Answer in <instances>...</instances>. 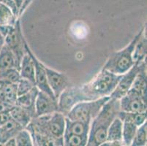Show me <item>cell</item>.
Returning <instances> with one entry per match:
<instances>
[{"mask_svg": "<svg viewBox=\"0 0 147 146\" xmlns=\"http://www.w3.org/2000/svg\"><path fill=\"white\" fill-rule=\"evenodd\" d=\"M120 111L119 100L111 98L92 119L88 135L87 146H100L106 140L107 132Z\"/></svg>", "mask_w": 147, "mask_h": 146, "instance_id": "6da1fadb", "label": "cell"}, {"mask_svg": "<svg viewBox=\"0 0 147 146\" xmlns=\"http://www.w3.org/2000/svg\"><path fill=\"white\" fill-rule=\"evenodd\" d=\"M121 77V75L114 74L102 68L89 82L81 85V88L89 100L110 96Z\"/></svg>", "mask_w": 147, "mask_h": 146, "instance_id": "7a4b0ae2", "label": "cell"}, {"mask_svg": "<svg viewBox=\"0 0 147 146\" xmlns=\"http://www.w3.org/2000/svg\"><path fill=\"white\" fill-rule=\"evenodd\" d=\"M145 31L146 26H144L125 48L111 53L102 68L117 75H122L127 72L135 64L133 58V51L139 38Z\"/></svg>", "mask_w": 147, "mask_h": 146, "instance_id": "3957f363", "label": "cell"}, {"mask_svg": "<svg viewBox=\"0 0 147 146\" xmlns=\"http://www.w3.org/2000/svg\"><path fill=\"white\" fill-rule=\"evenodd\" d=\"M110 99V96H104L97 100L78 103L66 115V117L70 120L91 122L92 119L98 114L102 106Z\"/></svg>", "mask_w": 147, "mask_h": 146, "instance_id": "277c9868", "label": "cell"}, {"mask_svg": "<svg viewBox=\"0 0 147 146\" xmlns=\"http://www.w3.org/2000/svg\"><path fill=\"white\" fill-rule=\"evenodd\" d=\"M89 101L81 86H68L57 98L59 112L65 116L78 103Z\"/></svg>", "mask_w": 147, "mask_h": 146, "instance_id": "5b68a950", "label": "cell"}, {"mask_svg": "<svg viewBox=\"0 0 147 146\" xmlns=\"http://www.w3.org/2000/svg\"><path fill=\"white\" fill-rule=\"evenodd\" d=\"M5 45L13 51L21 63L23 56L26 53L25 45L26 41L24 37L19 19L17 20L16 24L12 26L5 37Z\"/></svg>", "mask_w": 147, "mask_h": 146, "instance_id": "8992f818", "label": "cell"}, {"mask_svg": "<svg viewBox=\"0 0 147 146\" xmlns=\"http://www.w3.org/2000/svg\"><path fill=\"white\" fill-rule=\"evenodd\" d=\"M146 60L141 62H136L127 72L121 75V77L116 86L113 92L110 95V97L115 100H120L123 96H125L133 85L135 79L139 71L141 70L143 63Z\"/></svg>", "mask_w": 147, "mask_h": 146, "instance_id": "52a82bcc", "label": "cell"}, {"mask_svg": "<svg viewBox=\"0 0 147 146\" xmlns=\"http://www.w3.org/2000/svg\"><path fill=\"white\" fill-rule=\"evenodd\" d=\"M25 49H26V51L32 58L33 61H34V67H35V73H34V85H35V86L39 89V91H41V92H44V93L47 94H49L51 97L57 99L54 96V95H53L52 91L51 90L49 83H48L47 76H46V72H45V67H44V64L41 62L34 56L32 51L31 50L27 42L25 45Z\"/></svg>", "mask_w": 147, "mask_h": 146, "instance_id": "ba28073f", "label": "cell"}, {"mask_svg": "<svg viewBox=\"0 0 147 146\" xmlns=\"http://www.w3.org/2000/svg\"><path fill=\"white\" fill-rule=\"evenodd\" d=\"M119 100L120 110L131 112H146L147 100L130 89Z\"/></svg>", "mask_w": 147, "mask_h": 146, "instance_id": "9c48e42d", "label": "cell"}, {"mask_svg": "<svg viewBox=\"0 0 147 146\" xmlns=\"http://www.w3.org/2000/svg\"><path fill=\"white\" fill-rule=\"evenodd\" d=\"M48 83L56 98H58L61 92L69 86V80L62 72H57L44 64Z\"/></svg>", "mask_w": 147, "mask_h": 146, "instance_id": "30bf717a", "label": "cell"}, {"mask_svg": "<svg viewBox=\"0 0 147 146\" xmlns=\"http://www.w3.org/2000/svg\"><path fill=\"white\" fill-rule=\"evenodd\" d=\"M35 117L50 115L59 111L57 100L47 94L39 91L34 104Z\"/></svg>", "mask_w": 147, "mask_h": 146, "instance_id": "8fae6325", "label": "cell"}, {"mask_svg": "<svg viewBox=\"0 0 147 146\" xmlns=\"http://www.w3.org/2000/svg\"><path fill=\"white\" fill-rule=\"evenodd\" d=\"M17 97L16 84L0 80V102L12 107L16 104Z\"/></svg>", "mask_w": 147, "mask_h": 146, "instance_id": "7c38bea8", "label": "cell"}, {"mask_svg": "<svg viewBox=\"0 0 147 146\" xmlns=\"http://www.w3.org/2000/svg\"><path fill=\"white\" fill-rule=\"evenodd\" d=\"M22 129L24 127L15 121L12 118L5 124L0 126V145H4L9 139L16 136Z\"/></svg>", "mask_w": 147, "mask_h": 146, "instance_id": "4fadbf2b", "label": "cell"}, {"mask_svg": "<svg viewBox=\"0 0 147 146\" xmlns=\"http://www.w3.org/2000/svg\"><path fill=\"white\" fill-rule=\"evenodd\" d=\"M10 115L12 118L22 127L25 128L33 118L34 115L29 110L15 104L10 108Z\"/></svg>", "mask_w": 147, "mask_h": 146, "instance_id": "5bb4252c", "label": "cell"}, {"mask_svg": "<svg viewBox=\"0 0 147 146\" xmlns=\"http://www.w3.org/2000/svg\"><path fill=\"white\" fill-rule=\"evenodd\" d=\"M20 61L16 55L6 45L0 50V70L16 68L19 69Z\"/></svg>", "mask_w": 147, "mask_h": 146, "instance_id": "9a60e30c", "label": "cell"}, {"mask_svg": "<svg viewBox=\"0 0 147 146\" xmlns=\"http://www.w3.org/2000/svg\"><path fill=\"white\" fill-rule=\"evenodd\" d=\"M146 81V61H145L143 63L141 70L138 73L130 88V90L138 94L145 100L147 98Z\"/></svg>", "mask_w": 147, "mask_h": 146, "instance_id": "2e32d148", "label": "cell"}, {"mask_svg": "<svg viewBox=\"0 0 147 146\" xmlns=\"http://www.w3.org/2000/svg\"><path fill=\"white\" fill-rule=\"evenodd\" d=\"M91 122L82 121V120H73L65 118V132L74 135L88 136L90 128Z\"/></svg>", "mask_w": 147, "mask_h": 146, "instance_id": "e0dca14e", "label": "cell"}, {"mask_svg": "<svg viewBox=\"0 0 147 146\" xmlns=\"http://www.w3.org/2000/svg\"><path fill=\"white\" fill-rule=\"evenodd\" d=\"M19 72L21 78L27 79L34 84V64L32 58L26 51L20 63Z\"/></svg>", "mask_w": 147, "mask_h": 146, "instance_id": "ac0fdd59", "label": "cell"}, {"mask_svg": "<svg viewBox=\"0 0 147 146\" xmlns=\"http://www.w3.org/2000/svg\"><path fill=\"white\" fill-rule=\"evenodd\" d=\"M38 92H39V89L36 86H34L28 93L18 96L16 104L18 105V106L22 107V108L29 110L35 116L34 104H35V100Z\"/></svg>", "mask_w": 147, "mask_h": 146, "instance_id": "d6986e66", "label": "cell"}, {"mask_svg": "<svg viewBox=\"0 0 147 146\" xmlns=\"http://www.w3.org/2000/svg\"><path fill=\"white\" fill-rule=\"evenodd\" d=\"M122 120L118 116L115 118L108 127L105 141L122 142Z\"/></svg>", "mask_w": 147, "mask_h": 146, "instance_id": "ffe728a7", "label": "cell"}, {"mask_svg": "<svg viewBox=\"0 0 147 146\" xmlns=\"http://www.w3.org/2000/svg\"><path fill=\"white\" fill-rule=\"evenodd\" d=\"M118 117L122 120V122L132 123L139 126L146 121L147 114L146 112H131L120 110L118 113Z\"/></svg>", "mask_w": 147, "mask_h": 146, "instance_id": "44dd1931", "label": "cell"}, {"mask_svg": "<svg viewBox=\"0 0 147 146\" xmlns=\"http://www.w3.org/2000/svg\"><path fill=\"white\" fill-rule=\"evenodd\" d=\"M18 17L5 4L0 2V26H14Z\"/></svg>", "mask_w": 147, "mask_h": 146, "instance_id": "7402d4cb", "label": "cell"}, {"mask_svg": "<svg viewBox=\"0 0 147 146\" xmlns=\"http://www.w3.org/2000/svg\"><path fill=\"white\" fill-rule=\"evenodd\" d=\"M145 32L142 34L135 47L133 53V58L135 63L141 62L146 59V37Z\"/></svg>", "mask_w": 147, "mask_h": 146, "instance_id": "603a6c76", "label": "cell"}, {"mask_svg": "<svg viewBox=\"0 0 147 146\" xmlns=\"http://www.w3.org/2000/svg\"><path fill=\"white\" fill-rule=\"evenodd\" d=\"M88 136L74 135L65 132L63 135V145L65 146H86Z\"/></svg>", "mask_w": 147, "mask_h": 146, "instance_id": "cb8c5ba5", "label": "cell"}, {"mask_svg": "<svg viewBox=\"0 0 147 146\" xmlns=\"http://www.w3.org/2000/svg\"><path fill=\"white\" fill-rule=\"evenodd\" d=\"M138 127L135 124L129 122H123L122 143L123 145L129 146L132 144Z\"/></svg>", "mask_w": 147, "mask_h": 146, "instance_id": "d4e9b609", "label": "cell"}, {"mask_svg": "<svg viewBox=\"0 0 147 146\" xmlns=\"http://www.w3.org/2000/svg\"><path fill=\"white\" fill-rule=\"evenodd\" d=\"M147 123L146 121L142 125L139 126L136 130L131 145L145 146L147 143Z\"/></svg>", "mask_w": 147, "mask_h": 146, "instance_id": "484cf974", "label": "cell"}, {"mask_svg": "<svg viewBox=\"0 0 147 146\" xmlns=\"http://www.w3.org/2000/svg\"><path fill=\"white\" fill-rule=\"evenodd\" d=\"M21 78L19 69L16 68L0 70V80L16 84Z\"/></svg>", "mask_w": 147, "mask_h": 146, "instance_id": "4316f807", "label": "cell"}, {"mask_svg": "<svg viewBox=\"0 0 147 146\" xmlns=\"http://www.w3.org/2000/svg\"><path fill=\"white\" fill-rule=\"evenodd\" d=\"M15 137L16 146H33V140L31 134L26 128L22 129Z\"/></svg>", "mask_w": 147, "mask_h": 146, "instance_id": "83f0119b", "label": "cell"}, {"mask_svg": "<svg viewBox=\"0 0 147 146\" xmlns=\"http://www.w3.org/2000/svg\"><path fill=\"white\" fill-rule=\"evenodd\" d=\"M34 86L35 85L27 79L21 78L16 83L17 95L18 96H19L23 94H25L28 93L29 91L32 90Z\"/></svg>", "mask_w": 147, "mask_h": 146, "instance_id": "f1b7e54d", "label": "cell"}, {"mask_svg": "<svg viewBox=\"0 0 147 146\" xmlns=\"http://www.w3.org/2000/svg\"><path fill=\"white\" fill-rule=\"evenodd\" d=\"M32 2V0H23V4L22 6H21V9L19 10V13H18V15L21 16L23 13H24L25 10H26V8L29 7V5H30L31 2Z\"/></svg>", "mask_w": 147, "mask_h": 146, "instance_id": "f546056e", "label": "cell"}, {"mask_svg": "<svg viewBox=\"0 0 147 146\" xmlns=\"http://www.w3.org/2000/svg\"><path fill=\"white\" fill-rule=\"evenodd\" d=\"M4 145L6 146H16V137H11L9 139L6 143H5Z\"/></svg>", "mask_w": 147, "mask_h": 146, "instance_id": "4dcf8cb0", "label": "cell"}, {"mask_svg": "<svg viewBox=\"0 0 147 146\" xmlns=\"http://www.w3.org/2000/svg\"><path fill=\"white\" fill-rule=\"evenodd\" d=\"M5 37H4L3 34L0 32V50L2 48V47L5 45Z\"/></svg>", "mask_w": 147, "mask_h": 146, "instance_id": "1f68e13d", "label": "cell"}]
</instances>
